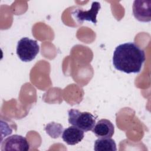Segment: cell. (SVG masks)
<instances>
[{"label":"cell","instance_id":"1","mask_svg":"<svg viewBox=\"0 0 151 151\" xmlns=\"http://www.w3.org/2000/svg\"><path fill=\"white\" fill-rule=\"evenodd\" d=\"M145 54L134 42H126L116 47L113 55L114 68L127 74L140 72L145 61Z\"/></svg>","mask_w":151,"mask_h":151},{"label":"cell","instance_id":"2","mask_svg":"<svg viewBox=\"0 0 151 151\" xmlns=\"http://www.w3.org/2000/svg\"><path fill=\"white\" fill-rule=\"evenodd\" d=\"M68 114L69 123L83 132L92 130L96 124V117L89 112H81L77 109H70Z\"/></svg>","mask_w":151,"mask_h":151},{"label":"cell","instance_id":"3","mask_svg":"<svg viewBox=\"0 0 151 151\" xmlns=\"http://www.w3.org/2000/svg\"><path fill=\"white\" fill-rule=\"evenodd\" d=\"M40 51V47L36 40L24 37L18 42L17 54L19 59L24 62L33 60Z\"/></svg>","mask_w":151,"mask_h":151},{"label":"cell","instance_id":"4","mask_svg":"<svg viewBox=\"0 0 151 151\" xmlns=\"http://www.w3.org/2000/svg\"><path fill=\"white\" fill-rule=\"evenodd\" d=\"M1 149L2 151H27L29 149V144L25 137L14 134L6 137L1 142Z\"/></svg>","mask_w":151,"mask_h":151},{"label":"cell","instance_id":"5","mask_svg":"<svg viewBox=\"0 0 151 151\" xmlns=\"http://www.w3.org/2000/svg\"><path fill=\"white\" fill-rule=\"evenodd\" d=\"M151 1L136 0L133 4V14L140 22H150L151 20Z\"/></svg>","mask_w":151,"mask_h":151},{"label":"cell","instance_id":"6","mask_svg":"<svg viewBox=\"0 0 151 151\" xmlns=\"http://www.w3.org/2000/svg\"><path fill=\"white\" fill-rule=\"evenodd\" d=\"M101 8L100 4L98 2H93L91 8L88 11H84L80 9H75L72 14L74 18L80 22H83L84 21H91L93 24L97 23L96 17Z\"/></svg>","mask_w":151,"mask_h":151},{"label":"cell","instance_id":"7","mask_svg":"<svg viewBox=\"0 0 151 151\" xmlns=\"http://www.w3.org/2000/svg\"><path fill=\"white\" fill-rule=\"evenodd\" d=\"M92 131L99 138L111 137L114 134V127L110 120L104 119L96 123Z\"/></svg>","mask_w":151,"mask_h":151},{"label":"cell","instance_id":"8","mask_svg":"<svg viewBox=\"0 0 151 151\" xmlns=\"http://www.w3.org/2000/svg\"><path fill=\"white\" fill-rule=\"evenodd\" d=\"M84 132L75 126L65 129L62 134V139L69 145H75L80 142L84 138Z\"/></svg>","mask_w":151,"mask_h":151},{"label":"cell","instance_id":"9","mask_svg":"<svg viewBox=\"0 0 151 151\" xmlns=\"http://www.w3.org/2000/svg\"><path fill=\"white\" fill-rule=\"evenodd\" d=\"M94 149L96 151H116V145L111 137L99 138L94 142Z\"/></svg>","mask_w":151,"mask_h":151}]
</instances>
